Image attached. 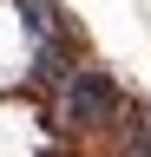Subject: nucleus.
<instances>
[{
  "label": "nucleus",
  "mask_w": 151,
  "mask_h": 157,
  "mask_svg": "<svg viewBox=\"0 0 151 157\" xmlns=\"http://www.w3.org/2000/svg\"><path fill=\"white\" fill-rule=\"evenodd\" d=\"M59 105H66V118H72V124H105V118L118 111V85H112L105 72H66Z\"/></svg>",
  "instance_id": "f257e3e1"
},
{
  "label": "nucleus",
  "mask_w": 151,
  "mask_h": 157,
  "mask_svg": "<svg viewBox=\"0 0 151 157\" xmlns=\"http://www.w3.org/2000/svg\"><path fill=\"white\" fill-rule=\"evenodd\" d=\"M125 151H131V157H151V124H145V118L125 124Z\"/></svg>",
  "instance_id": "f03ea898"
}]
</instances>
